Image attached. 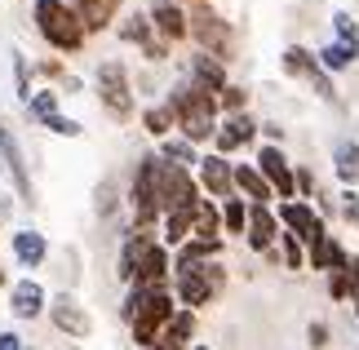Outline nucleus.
Instances as JSON below:
<instances>
[{
	"instance_id": "39",
	"label": "nucleus",
	"mask_w": 359,
	"mask_h": 350,
	"mask_svg": "<svg viewBox=\"0 0 359 350\" xmlns=\"http://www.w3.org/2000/svg\"><path fill=\"white\" fill-rule=\"evenodd\" d=\"M142 53H147V62H164V58H169V45H164V40H156V36H151L147 45H142Z\"/></svg>"
},
{
	"instance_id": "34",
	"label": "nucleus",
	"mask_w": 359,
	"mask_h": 350,
	"mask_svg": "<svg viewBox=\"0 0 359 350\" xmlns=\"http://www.w3.org/2000/svg\"><path fill=\"white\" fill-rule=\"evenodd\" d=\"M27 111H32V116L45 124L49 116H58V93H53V89H36L32 97H27Z\"/></svg>"
},
{
	"instance_id": "7",
	"label": "nucleus",
	"mask_w": 359,
	"mask_h": 350,
	"mask_svg": "<svg viewBox=\"0 0 359 350\" xmlns=\"http://www.w3.org/2000/svg\"><path fill=\"white\" fill-rule=\"evenodd\" d=\"M98 102L111 111L116 120L133 116V89H129V76H124L120 62H102L98 67Z\"/></svg>"
},
{
	"instance_id": "41",
	"label": "nucleus",
	"mask_w": 359,
	"mask_h": 350,
	"mask_svg": "<svg viewBox=\"0 0 359 350\" xmlns=\"http://www.w3.org/2000/svg\"><path fill=\"white\" fill-rule=\"evenodd\" d=\"M341 213H346V222H355V227H359V195L355 191L341 195Z\"/></svg>"
},
{
	"instance_id": "10",
	"label": "nucleus",
	"mask_w": 359,
	"mask_h": 350,
	"mask_svg": "<svg viewBox=\"0 0 359 350\" xmlns=\"http://www.w3.org/2000/svg\"><path fill=\"white\" fill-rule=\"evenodd\" d=\"M275 222L288 227V235H302V240H320L324 235V222H320V213H315L306 200H280Z\"/></svg>"
},
{
	"instance_id": "13",
	"label": "nucleus",
	"mask_w": 359,
	"mask_h": 350,
	"mask_svg": "<svg viewBox=\"0 0 359 350\" xmlns=\"http://www.w3.org/2000/svg\"><path fill=\"white\" fill-rule=\"evenodd\" d=\"M49 319L67 332V337H89V328H93V319L85 315V306H80L76 297H67V292L49 302Z\"/></svg>"
},
{
	"instance_id": "12",
	"label": "nucleus",
	"mask_w": 359,
	"mask_h": 350,
	"mask_svg": "<svg viewBox=\"0 0 359 350\" xmlns=\"http://www.w3.org/2000/svg\"><path fill=\"white\" fill-rule=\"evenodd\" d=\"M164 279H169V248L164 244H151L142 257L133 266V288H164Z\"/></svg>"
},
{
	"instance_id": "20",
	"label": "nucleus",
	"mask_w": 359,
	"mask_h": 350,
	"mask_svg": "<svg viewBox=\"0 0 359 350\" xmlns=\"http://www.w3.org/2000/svg\"><path fill=\"white\" fill-rule=\"evenodd\" d=\"M191 80H196L200 89H209V93H222L226 89L222 58H213V53H196V58H191Z\"/></svg>"
},
{
	"instance_id": "22",
	"label": "nucleus",
	"mask_w": 359,
	"mask_h": 350,
	"mask_svg": "<svg viewBox=\"0 0 359 350\" xmlns=\"http://www.w3.org/2000/svg\"><path fill=\"white\" fill-rule=\"evenodd\" d=\"M231 187H236L240 195H248L253 204H266L271 195H275V191L266 187V177H262L253 164H236V169H231Z\"/></svg>"
},
{
	"instance_id": "28",
	"label": "nucleus",
	"mask_w": 359,
	"mask_h": 350,
	"mask_svg": "<svg viewBox=\"0 0 359 350\" xmlns=\"http://www.w3.org/2000/svg\"><path fill=\"white\" fill-rule=\"evenodd\" d=\"M191 240V208H177V213H164V244L182 248Z\"/></svg>"
},
{
	"instance_id": "3",
	"label": "nucleus",
	"mask_w": 359,
	"mask_h": 350,
	"mask_svg": "<svg viewBox=\"0 0 359 350\" xmlns=\"http://www.w3.org/2000/svg\"><path fill=\"white\" fill-rule=\"evenodd\" d=\"M32 22H36V32L45 45L53 49H62V53H76V49H85V22L76 18V9L67 5V0H36L32 5Z\"/></svg>"
},
{
	"instance_id": "6",
	"label": "nucleus",
	"mask_w": 359,
	"mask_h": 350,
	"mask_svg": "<svg viewBox=\"0 0 359 350\" xmlns=\"http://www.w3.org/2000/svg\"><path fill=\"white\" fill-rule=\"evenodd\" d=\"M156 156L137 160L133 177V231H151V222L160 217V191H156Z\"/></svg>"
},
{
	"instance_id": "40",
	"label": "nucleus",
	"mask_w": 359,
	"mask_h": 350,
	"mask_svg": "<svg viewBox=\"0 0 359 350\" xmlns=\"http://www.w3.org/2000/svg\"><path fill=\"white\" fill-rule=\"evenodd\" d=\"M306 337H311L315 350H324V346H328V324H320V319H315V324L306 328Z\"/></svg>"
},
{
	"instance_id": "37",
	"label": "nucleus",
	"mask_w": 359,
	"mask_h": 350,
	"mask_svg": "<svg viewBox=\"0 0 359 350\" xmlns=\"http://www.w3.org/2000/svg\"><path fill=\"white\" fill-rule=\"evenodd\" d=\"M244 102H248V93H244L240 85H226L222 93H217V107H226L231 116H240V111H244Z\"/></svg>"
},
{
	"instance_id": "21",
	"label": "nucleus",
	"mask_w": 359,
	"mask_h": 350,
	"mask_svg": "<svg viewBox=\"0 0 359 350\" xmlns=\"http://www.w3.org/2000/svg\"><path fill=\"white\" fill-rule=\"evenodd\" d=\"M200 182H204V191H209V195L231 200V164L222 156H204L200 160Z\"/></svg>"
},
{
	"instance_id": "16",
	"label": "nucleus",
	"mask_w": 359,
	"mask_h": 350,
	"mask_svg": "<svg viewBox=\"0 0 359 350\" xmlns=\"http://www.w3.org/2000/svg\"><path fill=\"white\" fill-rule=\"evenodd\" d=\"M72 9H76V18L85 22V32H107V27L116 22V13H120V0H72Z\"/></svg>"
},
{
	"instance_id": "46",
	"label": "nucleus",
	"mask_w": 359,
	"mask_h": 350,
	"mask_svg": "<svg viewBox=\"0 0 359 350\" xmlns=\"http://www.w3.org/2000/svg\"><path fill=\"white\" fill-rule=\"evenodd\" d=\"M0 169H5V164H0Z\"/></svg>"
},
{
	"instance_id": "45",
	"label": "nucleus",
	"mask_w": 359,
	"mask_h": 350,
	"mask_svg": "<svg viewBox=\"0 0 359 350\" xmlns=\"http://www.w3.org/2000/svg\"><path fill=\"white\" fill-rule=\"evenodd\" d=\"M0 284H5V271H0Z\"/></svg>"
},
{
	"instance_id": "15",
	"label": "nucleus",
	"mask_w": 359,
	"mask_h": 350,
	"mask_svg": "<svg viewBox=\"0 0 359 350\" xmlns=\"http://www.w3.org/2000/svg\"><path fill=\"white\" fill-rule=\"evenodd\" d=\"M244 235H248V244H253L257 253H266V248L280 240V222H275V213L266 204H253L248 208V231Z\"/></svg>"
},
{
	"instance_id": "31",
	"label": "nucleus",
	"mask_w": 359,
	"mask_h": 350,
	"mask_svg": "<svg viewBox=\"0 0 359 350\" xmlns=\"http://www.w3.org/2000/svg\"><path fill=\"white\" fill-rule=\"evenodd\" d=\"M151 36H156V32H151V18H147V13H129V18L120 22V40H129V45H147Z\"/></svg>"
},
{
	"instance_id": "11",
	"label": "nucleus",
	"mask_w": 359,
	"mask_h": 350,
	"mask_svg": "<svg viewBox=\"0 0 359 350\" xmlns=\"http://www.w3.org/2000/svg\"><path fill=\"white\" fill-rule=\"evenodd\" d=\"M253 133H257V120L253 116H244V111H240V116H226V124H217V133H213V156H236V151L240 147H248V142H253Z\"/></svg>"
},
{
	"instance_id": "38",
	"label": "nucleus",
	"mask_w": 359,
	"mask_h": 350,
	"mask_svg": "<svg viewBox=\"0 0 359 350\" xmlns=\"http://www.w3.org/2000/svg\"><path fill=\"white\" fill-rule=\"evenodd\" d=\"M280 244H284V262L297 271V266L306 262V253H302V244H297V235H280Z\"/></svg>"
},
{
	"instance_id": "8",
	"label": "nucleus",
	"mask_w": 359,
	"mask_h": 350,
	"mask_svg": "<svg viewBox=\"0 0 359 350\" xmlns=\"http://www.w3.org/2000/svg\"><path fill=\"white\" fill-rule=\"evenodd\" d=\"M187 36L200 40V53H213V58H222L226 45H231V27L217 18V13L200 9V13H187Z\"/></svg>"
},
{
	"instance_id": "1",
	"label": "nucleus",
	"mask_w": 359,
	"mask_h": 350,
	"mask_svg": "<svg viewBox=\"0 0 359 350\" xmlns=\"http://www.w3.org/2000/svg\"><path fill=\"white\" fill-rule=\"evenodd\" d=\"M120 315H124V324L133 328V342L142 350H151L156 337L169 328V319L177 315L173 311V292L169 288H133L129 302L120 306Z\"/></svg>"
},
{
	"instance_id": "30",
	"label": "nucleus",
	"mask_w": 359,
	"mask_h": 350,
	"mask_svg": "<svg viewBox=\"0 0 359 350\" xmlns=\"http://www.w3.org/2000/svg\"><path fill=\"white\" fill-rule=\"evenodd\" d=\"M160 160H169V164H182V169H191V164H200L196 147H191L187 137H169V142L160 147Z\"/></svg>"
},
{
	"instance_id": "19",
	"label": "nucleus",
	"mask_w": 359,
	"mask_h": 350,
	"mask_svg": "<svg viewBox=\"0 0 359 350\" xmlns=\"http://www.w3.org/2000/svg\"><path fill=\"white\" fill-rule=\"evenodd\" d=\"M191 240H222V213L213 200L191 204Z\"/></svg>"
},
{
	"instance_id": "17",
	"label": "nucleus",
	"mask_w": 359,
	"mask_h": 350,
	"mask_svg": "<svg viewBox=\"0 0 359 350\" xmlns=\"http://www.w3.org/2000/svg\"><path fill=\"white\" fill-rule=\"evenodd\" d=\"M9 311L18 319H36L40 311H45V288L36 284V279H18L9 292Z\"/></svg>"
},
{
	"instance_id": "44",
	"label": "nucleus",
	"mask_w": 359,
	"mask_h": 350,
	"mask_svg": "<svg viewBox=\"0 0 359 350\" xmlns=\"http://www.w3.org/2000/svg\"><path fill=\"white\" fill-rule=\"evenodd\" d=\"M191 350H209V346H191Z\"/></svg>"
},
{
	"instance_id": "27",
	"label": "nucleus",
	"mask_w": 359,
	"mask_h": 350,
	"mask_svg": "<svg viewBox=\"0 0 359 350\" xmlns=\"http://www.w3.org/2000/svg\"><path fill=\"white\" fill-rule=\"evenodd\" d=\"M333 169H337V177L346 182V187H355L359 182V142H341L333 151Z\"/></svg>"
},
{
	"instance_id": "42",
	"label": "nucleus",
	"mask_w": 359,
	"mask_h": 350,
	"mask_svg": "<svg viewBox=\"0 0 359 350\" xmlns=\"http://www.w3.org/2000/svg\"><path fill=\"white\" fill-rule=\"evenodd\" d=\"M0 350H22V337L18 332H0Z\"/></svg>"
},
{
	"instance_id": "29",
	"label": "nucleus",
	"mask_w": 359,
	"mask_h": 350,
	"mask_svg": "<svg viewBox=\"0 0 359 350\" xmlns=\"http://www.w3.org/2000/svg\"><path fill=\"white\" fill-rule=\"evenodd\" d=\"M142 124H147L151 137H169V129H177V116H173V107L164 102V107H147L142 111Z\"/></svg>"
},
{
	"instance_id": "25",
	"label": "nucleus",
	"mask_w": 359,
	"mask_h": 350,
	"mask_svg": "<svg viewBox=\"0 0 359 350\" xmlns=\"http://www.w3.org/2000/svg\"><path fill=\"white\" fill-rule=\"evenodd\" d=\"M311 266H315V271H333V266H341V262H346V253H341V244L333 240V235H320V240H311V257H306Z\"/></svg>"
},
{
	"instance_id": "5",
	"label": "nucleus",
	"mask_w": 359,
	"mask_h": 350,
	"mask_svg": "<svg viewBox=\"0 0 359 350\" xmlns=\"http://www.w3.org/2000/svg\"><path fill=\"white\" fill-rule=\"evenodd\" d=\"M160 160V156H156ZM156 191H160V217L164 213H177V208H191L200 200V182L191 177V169H182V164H169L160 160L156 164Z\"/></svg>"
},
{
	"instance_id": "9",
	"label": "nucleus",
	"mask_w": 359,
	"mask_h": 350,
	"mask_svg": "<svg viewBox=\"0 0 359 350\" xmlns=\"http://www.w3.org/2000/svg\"><path fill=\"white\" fill-rule=\"evenodd\" d=\"M253 169H257L262 177H266V187H271L275 195H280V200H293V195H297L293 169H288V160H284V151H280V147H262Z\"/></svg>"
},
{
	"instance_id": "32",
	"label": "nucleus",
	"mask_w": 359,
	"mask_h": 350,
	"mask_svg": "<svg viewBox=\"0 0 359 350\" xmlns=\"http://www.w3.org/2000/svg\"><path fill=\"white\" fill-rule=\"evenodd\" d=\"M333 27H337V45L351 49L355 58H359V27H355V18H351L346 9H337V13H333Z\"/></svg>"
},
{
	"instance_id": "26",
	"label": "nucleus",
	"mask_w": 359,
	"mask_h": 350,
	"mask_svg": "<svg viewBox=\"0 0 359 350\" xmlns=\"http://www.w3.org/2000/svg\"><path fill=\"white\" fill-rule=\"evenodd\" d=\"M284 72H288V76H297V80H311L315 72H320V62H315V53H311V49L288 45V49H284Z\"/></svg>"
},
{
	"instance_id": "2",
	"label": "nucleus",
	"mask_w": 359,
	"mask_h": 350,
	"mask_svg": "<svg viewBox=\"0 0 359 350\" xmlns=\"http://www.w3.org/2000/svg\"><path fill=\"white\" fill-rule=\"evenodd\" d=\"M173 116H177V129H182V137L191 147L196 142H209V137L217 133V93L200 89L196 80H187V85H177L173 97H169Z\"/></svg>"
},
{
	"instance_id": "43",
	"label": "nucleus",
	"mask_w": 359,
	"mask_h": 350,
	"mask_svg": "<svg viewBox=\"0 0 359 350\" xmlns=\"http://www.w3.org/2000/svg\"><path fill=\"white\" fill-rule=\"evenodd\" d=\"M355 311H359V292H355Z\"/></svg>"
},
{
	"instance_id": "23",
	"label": "nucleus",
	"mask_w": 359,
	"mask_h": 350,
	"mask_svg": "<svg viewBox=\"0 0 359 350\" xmlns=\"http://www.w3.org/2000/svg\"><path fill=\"white\" fill-rule=\"evenodd\" d=\"M328 292H333V302H346L359 292V257H346L341 266H333V275H328Z\"/></svg>"
},
{
	"instance_id": "14",
	"label": "nucleus",
	"mask_w": 359,
	"mask_h": 350,
	"mask_svg": "<svg viewBox=\"0 0 359 350\" xmlns=\"http://www.w3.org/2000/svg\"><path fill=\"white\" fill-rule=\"evenodd\" d=\"M147 18H151V32H160L164 45H169V40H187V13H182L177 0H156Z\"/></svg>"
},
{
	"instance_id": "18",
	"label": "nucleus",
	"mask_w": 359,
	"mask_h": 350,
	"mask_svg": "<svg viewBox=\"0 0 359 350\" xmlns=\"http://www.w3.org/2000/svg\"><path fill=\"white\" fill-rule=\"evenodd\" d=\"M191 332H196V311H177L151 350H191Z\"/></svg>"
},
{
	"instance_id": "4",
	"label": "nucleus",
	"mask_w": 359,
	"mask_h": 350,
	"mask_svg": "<svg viewBox=\"0 0 359 350\" xmlns=\"http://www.w3.org/2000/svg\"><path fill=\"white\" fill-rule=\"evenodd\" d=\"M222 284H226V266L222 262H191V257L177 253V302H182L187 311L213 302Z\"/></svg>"
},
{
	"instance_id": "24",
	"label": "nucleus",
	"mask_w": 359,
	"mask_h": 350,
	"mask_svg": "<svg viewBox=\"0 0 359 350\" xmlns=\"http://www.w3.org/2000/svg\"><path fill=\"white\" fill-rule=\"evenodd\" d=\"M45 253H49V244H45L40 231H13V257H18L22 266H40Z\"/></svg>"
},
{
	"instance_id": "33",
	"label": "nucleus",
	"mask_w": 359,
	"mask_h": 350,
	"mask_svg": "<svg viewBox=\"0 0 359 350\" xmlns=\"http://www.w3.org/2000/svg\"><path fill=\"white\" fill-rule=\"evenodd\" d=\"M315 62H320V72H346V67L355 62V53L341 49V45H324L320 53H315Z\"/></svg>"
},
{
	"instance_id": "35",
	"label": "nucleus",
	"mask_w": 359,
	"mask_h": 350,
	"mask_svg": "<svg viewBox=\"0 0 359 350\" xmlns=\"http://www.w3.org/2000/svg\"><path fill=\"white\" fill-rule=\"evenodd\" d=\"M217 213H222L226 231H236V235H244V231H248V208H244V200H226L222 208H217Z\"/></svg>"
},
{
	"instance_id": "36",
	"label": "nucleus",
	"mask_w": 359,
	"mask_h": 350,
	"mask_svg": "<svg viewBox=\"0 0 359 350\" xmlns=\"http://www.w3.org/2000/svg\"><path fill=\"white\" fill-rule=\"evenodd\" d=\"M45 129H49V133H58V137H80V133H85V129H80V120L62 116V111H58V116H49V120H45Z\"/></svg>"
}]
</instances>
